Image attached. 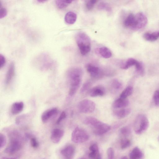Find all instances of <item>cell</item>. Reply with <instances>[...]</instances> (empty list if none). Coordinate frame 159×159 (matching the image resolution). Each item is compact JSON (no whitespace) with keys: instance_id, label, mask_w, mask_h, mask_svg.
I'll use <instances>...</instances> for the list:
<instances>
[{"instance_id":"22","label":"cell","mask_w":159,"mask_h":159,"mask_svg":"<svg viewBox=\"0 0 159 159\" xmlns=\"http://www.w3.org/2000/svg\"><path fill=\"white\" fill-rule=\"evenodd\" d=\"M138 61L133 58H129L121 66V68L122 69H127L133 66H135Z\"/></svg>"},{"instance_id":"39","label":"cell","mask_w":159,"mask_h":159,"mask_svg":"<svg viewBox=\"0 0 159 159\" xmlns=\"http://www.w3.org/2000/svg\"><path fill=\"white\" fill-rule=\"evenodd\" d=\"M6 63V59L4 56L2 54H0V68L1 69L4 66Z\"/></svg>"},{"instance_id":"24","label":"cell","mask_w":159,"mask_h":159,"mask_svg":"<svg viewBox=\"0 0 159 159\" xmlns=\"http://www.w3.org/2000/svg\"><path fill=\"white\" fill-rule=\"evenodd\" d=\"M134 17L135 15L133 14L130 13L129 14L124 20V25L126 27L130 28L133 25Z\"/></svg>"},{"instance_id":"9","label":"cell","mask_w":159,"mask_h":159,"mask_svg":"<svg viewBox=\"0 0 159 159\" xmlns=\"http://www.w3.org/2000/svg\"><path fill=\"white\" fill-rule=\"evenodd\" d=\"M86 69L90 76L93 78H99L102 75V73L101 70L98 67L92 64H88L86 66Z\"/></svg>"},{"instance_id":"35","label":"cell","mask_w":159,"mask_h":159,"mask_svg":"<svg viewBox=\"0 0 159 159\" xmlns=\"http://www.w3.org/2000/svg\"><path fill=\"white\" fill-rule=\"evenodd\" d=\"M107 159H114V152L113 149L111 148H109L107 150Z\"/></svg>"},{"instance_id":"17","label":"cell","mask_w":159,"mask_h":159,"mask_svg":"<svg viewBox=\"0 0 159 159\" xmlns=\"http://www.w3.org/2000/svg\"><path fill=\"white\" fill-rule=\"evenodd\" d=\"M130 159H142L144 154L142 151L138 147L134 148L129 154Z\"/></svg>"},{"instance_id":"32","label":"cell","mask_w":159,"mask_h":159,"mask_svg":"<svg viewBox=\"0 0 159 159\" xmlns=\"http://www.w3.org/2000/svg\"><path fill=\"white\" fill-rule=\"evenodd\" d=\"M91 83L89 82H87L84 83L80 89V93H84L87 92L89 89Z\"/></svg>"},{"instance_id":"11","label":"cell","mask_w":159,"mask_h":159,"mask_svg":"<svg viewBox=\"0 0 159 159\" xmlns=\"http://www.w3.org/2000/svg\"><path fill=\"white\" fill-rule=\"evenodd\" d=\"M64 134L63 130L58 128L54 129L51 133V139L53 143H57L60 141Z\"/></svg>"},{"instance_id":"16","label":"cell","mask_w":159,"mask_h":159,"mask_svg":"<svg viewBox=\"0 0 159 159\" xmlns=\"http://www.w3.org/2000/svg\"><path fill=\"white\" fill-rule=\"evenodd\" d=\"M24 107V104L23 102H15L11 107V112L13 115L18 114L23 111Z\"/></svg>"},{"instance_id":"13","label":"cell","mask_w":159,"mask_h":159,"mask_svg":"<svg viewBox=\"0 0 159 159\" xmlns=\"http://www.w3.org/2000/svg\"><path fill=\"white\" fill-rule=\"evenodd\" d=\"M15 75V67L14 63L11 62L9 66L7 71L5 79V84L8 85L11 81Z\"/></svg>"},{"instance_id":"40","label":"cell","mask_w":159,"mask_h":159,"mask_svg":"<svg viewBox=\"0 0 159 159\" xmlns=\"http://www.w3.org/2000/svg\"><path fill=\"white\" fill-rule=\"evenodd\" d=\"M89 149L90 152H99L98 147L96 144H93L91 145Z\"/></svg>"},{"instance_id":"7","label":"cell","mask_w":159,"mask_h":159,"mask_svg":"<svg viewBox=\"0 0 159 159\" xmlns=\"http://www.w3.org/2000/svg\"><path fill=\"white\" fill-rule=\"evenodd\" d=\"M95 107V103L90 100L87 99L81 101L78 105L79 111L81 112L85 113L92 112L94 111Z\"/></svg>"},{"instance_id":"20","label":"cell","mask_w":159,"mask_h":159,"mask_svg":"<svg viewBox=\"0 0 159 159\" xmlns=\"http://www.w3.org/2000/svg\"><path fill=\"white\" fill-rule=\"evenodd\" d=\"M131 110L129 108H122L118 109L114 111L115 115L119 118H124L129 115Z\"/></svg>"},{"instance_id":"15","label":"cell","mask_w":159,"mask_h":159,"mask_svg":"<svg viewBox=\"0 0 159 159\" xmlns=\"http://www.w3.org/2000/svg\"><path fill=\"white\" fill-rule=\"evenodd\" d=\"M128 100L126 98H120L116 100L113 103V107L116 109L125 108L129 104Z\"/></svg>"},{"instance_id":"36","label":"cell","mask_w":159,"mask_h":159,"mask_svg":"<svg viewBox=\"0 0 159 159\" xmlns=\"http://www.w3.org/2000/svg\"><path fill=\"white\" fill-rule=\"evenodd\" d=\"M31 146L34 148H37L39 146V143L35 138L31 137L30 140Z\"/></svg>"},{"instance_id":"6","label":"cell","mask_w":159,"mask_h":159,"mask_svg":"<svg viewBox=\"0 0 159 159\" xmlns=\"http://www.w3.org/2000/svg\"><path fill=\"white\" fill-rule=\"evenodd\" d=\"M147 22L146 15L143 12H138L135 15L134 23L130 29L134 30L141 29L146 26Z\"/></svg>"},{"instance_id":"14","label":"cell","mask_w":159,"mask_h":159,"mask_svg":"<svg viewBox=\"0 0 159 159\" xmlns=\"http://www.w3.org/2000/svg\"><path fill=\"white\" fill-rule=\"evenodd\" d=\"M105 93L104 88L101 86H97L93 87L89 92L90 96L93 97L102 96Z\"/></svg>"},{"instance_id":"30","label":"cell","mask_w":159,"mask_h":159,"mask_svg":"<svg viewBox=\"0 0 159 159\" xmlns=\"http://www.w3.org/2000/svg\"><path fill=\"white\" fill-rule=\"evenodd\" d=\"M131 144V142L130 141L126 138H124L121 140L120 147L122 149L127 148L129 147Z\"/></svg>"},{"instance_id":"5","label":"cell","mask_w":159,"mask_h":159,"mask_svg":"<svg viewBox=\"0 0 159 159\" xmlns=\"http://www.w3.org/2000/svg\"><path fill=\"white\" fill-rule=\"evenodd\" d=\"M89 138L88 133L83 129L76 127L73 131L71 136L72 141L75 143H81L87 141Z\"/></svg>"},{"instance_id":"18","label":"cell","mask_w":159,"mask_h":159,"mask_svg":"<svg viewBox=\"0 0 159 159\" xmlns=\"http://www.w3.org/2000/svg\"><path fill=\"white\" fill-rule=\"evenodd\" d=\"M76 14L72 11H69L67 12L64 16V20L65 22L69 25L74 24L76 21Z\"/></svg>"},{"instance_id":"33","label":"cell","mask_w":159,"mask_h":159,"mask_svg":"<svg viewBox=\"0 0 159 159\" xmlns=\"http://www.w3.org/2000/svg\"><path fill=\"white\" fill-rule=\"evenodd\" d=\"M153 99L156 105H159V89L156 90L153 94Z\"/></svg>"},{"instance_id":"8","label":"cell","mask_w":159,"mask_h":159,"mask_svg":"<svg viewBox=\"0 0 159 159\" xmlns=\"http://www.w3.org/2000/svg\"><path fill=\"white\" fill-rule=\"evenodd\" d=\"M22 144L20 141L16 138H12L11 140L10 144L6 148L4 151L6 153L12 154L20 150Z\"/></svg>"},{"instance_id":"1","label":"cell","mask_w":159,"mask_h":159,"mask_svg":"<svg viewBox=\"0 0 159 159\" xmlns=\"http://www.w3.org/2000/svg\"><path fill=\"white\" fill-rule=\"evenodd\" d=\"M82 73L81 70L78 68H71L68 70V75L70 82L69 91V94L70 96L74 95L79 88Z\"/></svg>"},{"instance_id":"2","label":"cell","mask_w":159,"mask_h":159,"mask_svg":"<svg viewBox=\"0 0 159 159\" xmlns=\"http://www.w3.org/2000/svg\"><path fill=\"white\" fill-rule=\"evenodd\" d=\"M84 122L85 124L91 126L93 128L94 133L98 135L104 134L109 131L111 129L109 125L92 117L85 118Z\"/></svg>"},{"instance_id":"44","label":"cell","mask_w":159,"mask_h":159,"mask_svg":"<svg viewBox=\"0 0 159 159\" xmlns=\"http://www.w3.org/2000/svg\"><path fill=\"white\" fill-rule=\"evenodd\" d=\"M78 159H86V158H84V157H80Z\"/></svg>"},{"instance_id":"26","label":"cell","mask_w":159,"mask_h":159,"mask_svg":"<svg viewBox=\"0 0 159 159\" xmlns=\"http://www.w3.org/2000/svg\"><path fill=\"white\" fill-rule=\"evenodd\" d=\"M111 87L113 90L115 91H118L122 88V85L118 80L115 79L111 82Z\"/></svg>"},{"instance_id":"3","label":"cell","mask_w":159,"mask_h":159,"mask_svg":"<svg viewBox=\"0 0 159 159\" xmlns=\"http://www.w3.org/2000/svg\"><path fill=\"white\" fill-rule=\"evenodd\" d=\"M76 41L80 53L85 55L90 51L91 43L90 39L86 34L80 32L76 37Z\"/></svg>"},{"instance_id":"41","label":"cell","mask_w":159,"mask_h":159,"mask_svg":"<svg viewBox=\"0 0 159 159\" xmlns=\"http://www.w3.org/2000/svg\"><path fill=\"white\" fill-rule=\"evenodd\" d=\"M1 159H17L15 157H2Z\"/></svg>"},{"instance_id":"31","label":"cell","mask_w":159,"mask_h":159,"mask_svg":"<svg viewBox=\"0 0 159 159\" xmlns=\"http://www.w3.org/2000/svg\"><path fill=\"white\" fill-rule=\"evenodd\" d=\"M97 1L96 0H89L86 1L85 5L87 9L88 10H91L92 9Z\"/></svg>"},{"instance_id":"27","label":"cell","mask_w":159,"mask_h":159,"mask_svg":"<svg viewBox=\"0 0 159 159\" xmlns=\"http://www.w3.org/2000/svg\"><path fill=\"white\" fill-rule=\"evenodd\" d=\"M119 132L120 135L124 138H126L131 134V130L129 127L124 126L120 129Z\"/></svg>"},{"instance_id":"43","label":"cell","mask_w":159,"mask_h":159,"mask_svg":"<svg viewBox=\"0 0 159 159\" xmlns=\"http://www.w3.org/2000/svg\"><path fill=\"white\" fill-rule=\"evenodd\" d=\"M120 159H128V158L126 156L122 157Z\"/></svg>"},{"instance_id":"25","label":"cell","mask_w":159,"mask_h":159,"mask_svg":"<svg viewBox=\"0 0 159 159\" xmlns=\"http://www.w3.org/2000/svg\"><path fill=\"white\" fill-rule=\"evenodd\" d=\"M133 91V87L130 86H128L122 92L120 95V98H126L132 94Z\"/></svg>"},{"instance_id":"10","label":"cell","mask_w":159,"mask_h":159,"mask_svg":"<svg viewBox=\"0 0 159 159\" xmlns=\"http://www.w3.org/2000/svg\"><path fill=\"white\" fill-rule=\"evenodd\" d=\"M58 111L57 108L56 107L45 111L42 113L41 116L42 121L44 123H46L52 117L56 115Z\"/></svg>"},{"instance_id":"12","label":"cell","mask_w":159,"mask_h":159,"mask_svg":"<svg viewBox=\"0 0 159 159\" xmlns=\"http://www.w3.org/2000/svg\"><path fill=\"white\" fill-rule=\"evenodd\" d=\"M75 151L74 147L72 145L66 146L61 151V154L64 159H72Z\"/></svg>"},{"instance_id":"37","label":"cell","mask_w":159,"mask_h":159,"mask_svg":"<svg viewBox=\"0 0 159 159\" xmlns=\"http://www.w3.org/2000/svg\"><path fill=\"white\" fill-rule=\"evenodd\" d=\"M66 116V112L63 111L61 113L60 116L57 120L56 123L57 124H59L64 119H65Z\"/></svg>"},{"instance_id":"4","label":"cell","mask_w":159,"mask_h":159,"mask_svg":"<svg viewBox=\"0 0 159 159\" xmlns=\"http://www.w3.org/2000/svg\"><path fill=\"white\" fill-rule=\"evenodd\" d=\"M149 122L147 117L144 114L138 115L134 120V129L135 132L137 134H141L148 129Z\"/></svg>"},{"instance_id":"45","label":"cell","mask_w":159,"mask_h":159,"mask_svg":"<svg viewBox=\"0 0 159 159\" xmlns=\"http://www.w3.org/2000/svg\"><path fill=\"white\" fill-rule=\"evenodd\" d=\"M158 140H159V137H158Z\"/></svg>"},{"instance_id":"34","label":"cell","mask_w":159,"mask_h":159,"mask_svg":"<svg viewBox=\"0 0 159 159\" xmlns=\"http://www.w3.org/2000/svg\"><path fill=\"white\" fill-rule=\"evenodd\" d=\"M6 143V139L5 136L3 134H0V148H3Z\"/></svg>"},{"instance_id":"38","label":"cell","mask_w":159,"mask_h":159,"mask_svg":"<svg viewBox=\"0 0 159 159\" xmlns=\"http://www.w3.org/2000/svg\"><path fill=\"white\" fill-rule=\"evenodd\" d=\"M7 14V11L6 8L4 7H1L0 8V18H3Z\"/></svg>"},{"instance_id":"21","label":"cell","mask_w":159,"mask_h":159,"mask_svg":"<svg viewBox=\"0 0 159 159\" xmlns=\"http://www.w3.org/2000/svg\"><path fill=\"white\" fill-rule=\"evenodd\" d=\"M143 37L145 40L148 41H155L159 38V31L152 33L146 32L143 34Z\"/></svg>"},{"instance_id":"19","label":"cell","mask_w":159,"mask_h":159,"mask_svg":"<svg viewBox=\"0 0 159 159\" xmlns=\"http://www.w3.org/2000/svg\"><path fill=\"white\" fill-rule=\"evenodd\" d=\"M96 50L97 52L105 58H108L111 57L112 55L111 50L106 47H102L98 48Z\"/></svg>"},{"instance_id":"23","label":"cell","mask_w":159,"mask_h":159,"mask_svg":"<svg viewBox=\"0 0 159 159\" xmlns=\"http://www.w3.org/2000/svg\"><path fill=\"white\" fill-rule=\"evenodd\" d=\"M73 1L72 0H56L55 3L59 8L63 9L66 7Z\"/></svg>"},{"instance_id":"42","label":"cell","mask_w":159,"mask_h":159,"mask_svg":"<svg viewBox=\"0 0 159 159\" xmlns=\"http://www.w3.org/2000/svg\"><path fill=\"white\" fill-rule=\"evenodd\" d=\"M37 1L39 2H43L46 1H47L44 0H37Z\"/></svg>"},{"instance_id":"28","label":"cell","mask_w":159,"mask_h":159,"mask_svg":"<svg viewBox=\"0 0 159 159\" xmlns=\"http://www.w3.org/2000/svg\"><path fill=\"white\" fill-rule=\"evenodd\" d=\"M98 8L99 9L105 10L108 12H111V8L110 5L107 3L102 2L99 3L98 5Z\"/></svg>"},{"instance_id":"29","label":"cell","mask_w":159,"mask_h":159,"mask_svg":"<svg viewBox=\"0 0 159 159\" xmlns=\"http://www.w3.org/2000/svg\"><path fill=\"white\" fill-rule=\"evenodd\" d=\"M135 66L138 74L141 76H143L144 74V69L143 64L138 61Z\"/></svg>"}]
</instances>
